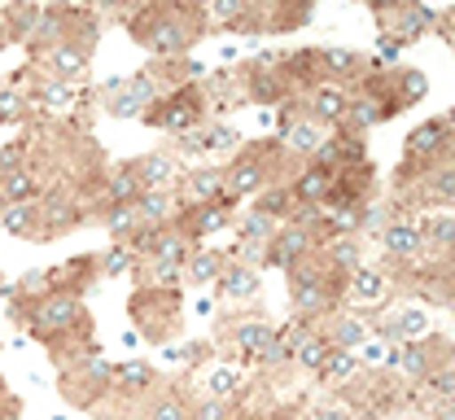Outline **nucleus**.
<instances>
[{"label":"nucleus","mask_w":455,"mask_h":420,"mask_svg":"<svg viewBox=\"0 0 455 420\" xmlns=\"http://www.w3.org/2000/svg\"><path fill=\"white\" fill-rule=\"evenodd\" d=\"M284 145L289 149H298V154H315L320 149V127L315 123H293V119H284Z\"/></svg>","instance_id":"a878e982"},{"label":"nucleus","mask_w":455,"mask_h":420,"mask_svg":"<svg viewBox=\"0 0 455 420\" xmlns=\"http://www.w3.org/2000/svg\"><path fill=\"white\" fill-rule=\"evenodd\" d=\"M149 106H158V83L154 75H132L110 83V115L118 119H140Z\"/></svg>","instance_id":"423d86ee"},{"label":"nucleus","mask_w":455,"mask_h":420,"mask_svg":"<svg viewBox=\"0 0 455 420\" xmlns=\"http://www.w3.org/2000/svg\"><path fill=\"white\" fill-rule=\"evenodd\" d=\"M236 233H241V241H267L276 237V219H267V215H259V210H250V215H241L236 219Z\"/></svg>","instance_id":"c85d7f7f"},{"label":"nucleus","mask_w":455,"mask_h":420,"mask_svg":"<svg viewBox=\"0 0 455 420\" xmlns=\"http://www.w3.org/2000/svg\"><path fill=\"white\" fill-rule=\"evenodd\" d=\"M132 210H136L140 228H167V224H175V202H171V193H140V197L132 202Z\"/></svg>","instance_id":"f3484780"},{"label":"nucleus","mask_w":455,"mask_h":420,"mask_svg":"<svg viewBox=\"0 0 455 420\" xmlns=\"http://www.w3.org/2000/svg\"><path fill=\"white\" fill-rule=\"evenodd\" d=\"M36 219H40V210L31 202H4V210H0V228H9L18 237H31L36 233Z\"/></svg>","instance_id":"5701e85b"},{"label":"nucleus","mask_w":455,"mask_h":420,"mask_svg":"<svg viewBox=\"0 0 455 420\" xmlns=\"http://www.w3.org/2000/svg\"><path fill=\"white\" fill-rule=\"evenodd\" d=\"M298 202H320V197H333V176L324 167H311L307 176H298V184L289 188Z\"/></svg>","instance_id":"b1692460"},{"label":"nucleus","mask_w":455,"mask_h":420,"mask_svg":"<svg viewBox=\"0 0 455 420\" xmlns=\"http://www.w3.org/2000/svg\"><path fill=\"white\" fill-rule=\"evenodd\" d=\"M311 420H346V408H315Z\"/></svg>","instance_id":"603ef678"},{"label":"nucleus","mask_w":455,"mask_h":420,"mask_svg":"<svg viewBox=\"0 0 455 420\" xmlns=\"http://www.w3.org/2000/svg\"><path fill=\"white\" fill-rule=\"evenodd\" d=\"M346 106H350V101H346L341 88H329V83H324V88L315 92V119H346Z\"/></svg>","instance_id":"2f4dec72"},{"label":"nucleus","mask_w":455,"mask_h":420,"mask_svg":"<svg viewBox=\"0 0 455 420\" xmlns=\"http://www.w3.org/2000/svg\"><path fill=\"white\" fill-rule=\"evenodd\" d=\"M224 263H228V254L211 250V245H193V250H188V258H184V281H188L193 289H206V285H215V281H220Z\"/></svg>","instance_id":"4468645a"},{"label":"nucleus","mask_w":455,"mask_h":420,"mask_svg":"<svg viewBox=\"0 0 455 420\" xmlns=\"http://www.w3.org/2000/svg\"><path fill=\"white\" fill-rule=\"evenodd\" d=\"M346 289H350V298H355V302H368V306H377V302H386V294H390V281H386L377 267H355Z\"/></svg>","instance_id":"6ab92c4d"},{"label":"nucleus","mask_w":455,"mask_h":420,"mask_svg":"<svg viewBox=\"0 0 455 420\" xmlns=\"http://www.w3.org/2000/svg\"><path fill=\"white\" fill-rule=\"evenodd\" d=\"M22 101L13 97V92H0V119H13V110H18Z\"/></svg>","instance_id":"3c124183"},{"label":"nucleus","mask_w":455,"mask_h":420,"mask_svg":"<svg viewBox=\"0 0 455 420\" xmlns=\"http://www.w3.org/2000/svg\"><path fill=\"white\" fill-rule=\"evenodd\" d=\"M215 285H220V298H224V302H250L254 294H259V285H263V272H259V267H245V263H232V258H228Z\"/></svg>","instance_id":"9b49d317"},{"label":"nucleus","mask_w":455,"mask_h":420,"mask_svg":"<svg viewBox=\"0 0 455 420\" xmlns=\"http://www.w3.org/2000/svg\"><path fill=\"white\" fill-rule=\"evenodd\" d=\"M355 372H359L355 351H329V360H324V368H320V376H324V381H333V385L355 381Z\"/></svg>","instance_id":"bb28decb"},{"label":"nucleus","mask_w":455,"mask_h":420,"mask_svg":"<svg viewBox=\"0 0 455 420\" xmlns=\"http://www.w3.org/2000/svg\"><path fill=\"white\" fill-rule=\"evenodd\" d=\"M132 315H136V333L149 342H167L180 320V294L175 289H140L132 298Z\"/></svg>","instance_id":"7ed1b4c3"},{"label":"nucleus","mask_w":455,"mask_h":420,"mask_svg":"<svg viewBox=\"0 0 455 420\" xmlns=\"http://www.w3.org/2000/svg\"><path fill=\"white\" fill-rule=\"evenodd\" d=\"M346 115L359 123V127H372V123L386 119V110H381V101H350L346 106Z\"/></svg>","instance_id":"37998d69"},{"label":"nucleus","mask_w":455,"mask_h":420,"mask_svg":"<svg viewBox=\"0 0 455 420\" xmlns=\"http://www.w3.org/2000/svg\"><path fill=\"white\" fill-rule=\"evenodd\" d=\"M403 4H407V0H372L377 13H390V9H403Z\"/></svg>","instance_id":"864d4df0"},{"label":"nucleus","mask_w":455,"mask_h":420,"mask_svg":"<svg viewBox=\"0 0 455 420\" xmlns=\"http://www.w3.org/2000/svg\"><path fill=\"white\" fill-rule=\"evenodd\" d=\"M149 420H188V403H184L175 390H163V394H154V403H149Z\"/></svg>","instance_id":"c756f323"},{"label":"nucleus","mask_w":455,"mask_h":420,"mask_svg":"<svg viewBox=\"0 0 455 420\" xmlns=\"http://www.w3.org/2000/svg\"><path fill=\"white\" fill-rule=\"evenodd\" d=\"M40 101H44V106H53V110H66V106H70V83L49 79V83L40 88Z\"/></svg>","instance_id":"a18cd8bd"},{"label":"nucleus","mask_w":455,"mask_h":420,"mask_svg":"<svg viewBox=\"0 0 455 420\" xmlns=\"http://www.w3.org/2000/svg\"><path fill=\"white\" fill-rule=\"evenodd\" d=\"M443 145H447V123H425V127H416V131H411L407 154L425 158V154H438Z\"/></svg>","instance_id":"393cba45"},{"label":"nucleus","mask_w":455,"mask_h":420,"mask_svg":"<svg viewBox=\"0 0 455 420\" xmlns=\"http://www.w3.org/2000/svg\"><path fill=\"white\" fill-rule=\"evenodd\" d=\"M236 385H241V376H236L232 368H215V372L206 376V394H211V399H232Z\"/></svg>","instance_id":"ea45409f"},{"label":"nucleus","mask_w":455,"mask_h":420,"mask_svg":"<svg viewBox=\"0 0 455 420\" xmlns=\"http://www.w3.org/2000/svg\"><path fill=\"white\" fill-rule=\"evenodd\" d=\"M267 188V171H263V162L259 158H241V162H232L224 171V197H250V193H263Z\"/></svg>","instance_id":"2eb2a0df"},{"label":"nucleus","mask_w":455,"mask_h":420,"mask_svg":"<svg viewBox=\"0 0 455 420\" xmlns=\"http://www.w3.org/2000/svg\"><path fill=\"white\" fill-rule=\"evenodd\" d=\"M106 197L118 202V206H132V202L140 197V184H136V176H132L127 167H118V171L106 176Z\"/></svg>","instance_id":"cd10ccee"},{"label":"nucleus","mask_w":455,"mask_h":420,"mask_svg":"<svg viewBox=\"0 0 455 420\" xmlns=\"http://www.w3.org/2000/svg\"><path fill=\"white\" fill-rule=\"evenodd\" d=\"M429 385H434L438 403H451V399H455V368H443V372H434V376H429Z\"/></svg>","instance_id":"49530a36"},{"label":"nucleus","mask_w":455,"mask_h":420,"mask_svg":"<svg viewBox=\"0 0 455 420\" xmlns=\"http://www.w3.org/2000/svg\"><path fill=\"white\" fill-rule=\"evenodd\" d=\"M289 294H293V302H298V311L315 315V311L329 306V276L302 258V263L289 267Z\"/></svg>","instance_id":"6e6552de"},{"label":"nucleus","mask_w":455,"mask_h":420,"mask_svg":"<svg viewBox=\"0 0 455 420\" xmlns=\"http://www.w3.org/2000/svg\"><path fill=\"white\" fill-rule=\"evenodd\" d=\"M324 61H329V66H341V70H350V66H355V53H346V49H329Z\"/></svg>","instance_id":"8fccbe9b"},{"label":"nucleus","mask_w":455,"mask_h":420,"mask_svg":"<svg viewBox=\"0 0 455 420\" xmlns=\"http://www.w3.org/2000/svg\"><path fill=\"white\" fill-rule=\"evenodd\" d=\"M31 329L44 342H57L66 333H79L84 329V302L75 298V294L49 289L40 302H31Z\"/></svg>","instance_id":"f03ea898"},{"label":"nucleus","mask_w":455,"mask_h":420,"mask_svg":"<svg viewBox=\"0 0 455 420\" xmlns=\"http://www.w3.org/2000/svg\"><path fill=\"white\" fill-rule=\"evenodd\" d=\"M333 263L346 267V272H355V267H359V245H355L350 237H338L333 241Z\"/></svg>","instance_id":"c03bdc74"},{"label":"nucleus","mask_w":455,"mask_h":420,"mask_svg":"<svg viewBox=\"0 0 455 420\" xmlns=\"http://www.w3.org/2000/svg\"><path fill=\"white\" fill-rule=\"evenodd\" d=\"M420 237L434 241V245H455V219H451V215H438V219H429V224L420 228Z\"/></svg>","instance_id":"a19ab883"},{"label":"nucleus","mask_w":455,"mask_h":420,"mask_svg":"<svg viewBox=\"0 0 455 420\" xmlns=\"http://www.w3.org/2000/svg\"><path fill=\"white\" fill-rule=\"evenodd\" d=\"M188 4H202V0H188Z\"/></svg>","instance_id":"5fc2aeb1"},{"label":"nucleus","mask_w":455,"mask_h":420,"mask_svg":"<svg viewBox=\"0 0 455 420\" xmlns=\"http://www.w3.org/2000/svg\"><path fill=\"white\" fill-rule=\"evenodd\" d=\"M61 390H66L70 403H79V408H97V403L114 390V363H106L101 355H84L79 368L66 372Z\"/></svg>","instance_id":"20e7f679"},{"label":"nucleus","mask_w":455,"mask_h":420,"mask_svg":"<svg viewBox=\"0 0 455 420\" xmlns=\"http://www.w3.org/2000/svg\"><path fill=\"white\" fill-rule=\"evenodd\" d=\"M44 66H49V79L75 83L88 70V53H79L75 44H53V49H44Z\"/></svg>","instance_id":"dca6fc26"},{"label":"nucleus","mask_w":455,"mask_h":420,"mask_svg":"<svg viewBox=\"0 0 455 420\" xmlns=\"http://www.w3.org/2000/svg\"><path fill=\"white\" fill-rule=\"evenodd\" d=\"M381 241H386V254H390V258H416L420 245H425L420 224H386Z\"/></svg>","instance_id":"412c9836"},{"label":"nucleus","mask_w":455,"mask_h":420,"mask_svg":"<svg viewBox=\"0 0 455 420\" xmlns=\"http://www.w3.org/2000/svg\"><path fill=\"white\" fill-rule=\"evenodd\" d=\"M188 420H236V412H232V399H197L193 408H188Z\"/></svg>","instance_id":"473e14b6"},{"label":"nucleus","mask_w":455,"mask_h":420,"mask_svg":"<svg viewBox=\"0 0 455 420\" xmlns=\"http://www.w3.org/2000/svg\"><path fill=\"white\" fill-rule=\"evenodd\" d=\"M429 27H434V13H429L425 4L407 0V4H403V9L395 13V22H390V36H395L398 44H403V40H420Z\"/></svg>","instance_id":"a211bd4d"},{"label":"nucleus","mask_w":455,"mask_h":420,"mask_svg":"<svg viewBox=\"0 0 455 420\" xmlns=\"http://www.w3.org/2000/svg\"><path fill=\"white\" fill-rule=\"evenodd\" d=\"M0 193H4V202H31V193H36V180H31L27 171H4V180H0Z\"/></svg>","instance_id":"e433bc0d"},{"label":"nucleus","mask_w":455,"mask_h":420,"mask_svg":"<svg viewBox=\"0 0 455 420\" xmlns=\"http://www.w3.org/2000/svg\"><path fill=\"white\" fill-rule=\"evenodd\" d=\"M386 355H390V351H386L381 342H363V346L355 351V360H368V363H386Z\"/></svg>","instance_id":"09e8293b"},{"label":"nucleus","mask_w":455,"mask_h":420,"mask_svg":"<svg viewBox=\"0 0 455 420\" xmlns=\"http://www.w3.org/2000/svg\"><path fill=\"white\" fill-rule=\"evenodd\" d=\"M127 171L136 176L140 193H167L171 184H175V176H180V167H175L171 154H145V158L127 162Z\"/></svg>","instance_id":"9d476101"},{"label":"nucleus","mask_w":455,"mask_h":420,"mask_svg":"<svg viewBox=\"0 0 455 420\" xmlns=\"http://www.w3.org/2000/svg\"><path fill=\"white\" fill-rule=\"evenodd\" d=\"M329 351H333V346H329L324 337H311V333H307V337L298 342L293 360L302 363V368H311V372H320V368H324V360H329Z\"/></svg>","instance_id":"7c9ffc66"},{"label":"nucleus","mask_w":455,"mask_h":420,"mask_svg":"<svg viewBox=\"0 0 455 420\" xmlns=\"http://www.w3.org/2000/svg\"><path fill=\"white\" fill-rule=\"evenodd\" d=\"M197 18H202V9L188 13L184 4H149L145 18L132 22V31H136V40L149 44L158 58H175V53H184L188 44L202 40V36H197Z\"/></svg>","instance_id":"f257e3e1"},{"label":"nucleus","mask_w":455,"mask_h":420,"mask_svg":"<svg viewBox=\"0 0 455 420\" xmlns=\"http://www.w3.org/2000/svg\"><path fill=\"white\" fill-rule=\"evenodd\" d=\"M158 372L149 368L145 360H127V363H118L114 368V394H123V399H154L158 394Z\"/></svg>","instance_id":"1a4fd4ad"},{"label":"nucleus","mask_w":455,"mask_h":420,"mask_svg":"<svg viewBox=\"0 0 455 420\" xmlns=\"http://www.w3.org/2000/svg\"><path fill=\"white\" fill-rule=\"evenodd\" d=\"M429 193L443 197V202H455V167H434L429 171Z\"/></svg>","instance_id":"79ce46f5"},{"label":"nucleus","mask_w":455,"mask_h":420,"mask_svg":"<svg viewBox=\"0 0 455 420\" xmlns=\"http://www.w3.org/2000/svg\"><path fill=\"white\" fill-rule=\"evenodd\" d=\"M425 88H429V83H425L420 70H403V106H407V101H420Z\"/></svg>","instance_id":"de8ad7c7"},{"label":"nucleus","mask_w":455,"mask_h":420,"mask_svg":"<svg viewBox=\"0 0 455 420\" xmlns=\"http://www.w3.org/2000/svg\"><path fill=\"white\" fill-rule=\"evenodd\" d=\"M232 224V197H215V202H202V206H188L175 215V228L188 241H206L215 233H224Z\"/></svg>","instance_id":"39448f33"},{"label":"nucleus","mask_w":455,"mask_h":420,"mask_svg":"<svg viewBox=\"0 0 455 420\" xmlns=\"http://www.w3.org/2000/svg\"><path fill=\"white\" fill-rule=\"evenodd\" d=\"M289 202H293V193L289 188H263L259 193V215H267V219H284L289 215Z\"/></svg>","instance_id":"f704fd0d"},{"label":"nucleus","mask_w":455,"mask_h":420,"mask_svg":"<svg viewBox=\"0 0 455 420\" xmlns=\"http://www.w3.org/2000/svg\"><path fill=\"white\" fill-rule=\"evenodd\" d=\"M184 197H188V206H202V202L224 197V171H215V167L193 171V176H188V184H184Z\"/></svg>","instance_id":"4be33fe9"},{"label":"nucleus","mask_w":455,"mask_h":420,"mask_svg":"<svg viewBox=\"0 0 455 420\" xmlns=\"http://www.w3.org/2000/svg\"><path fill=\"white\" fill-rule=\"evenodd\" d=\"M236 140H241V131H236V127H211V131H202V136H197L202 154H228V149H236Z\"/></svg>","instance_id":"72a5a7b5"},{"label":"nucleus","mask_w":455,"mask_h":420,"mask_svg":"<svg viewBox=\"0 0 455 420\" xmlns=\"http://www.w3.org/2000/svg\"><path fill=\"white\" fill-rule=\"evenodd\" d=\"M245 13H250V0H211V18L220 27H236Z\"/></svg>","instance_id":"58836bf2"},{"label":"nucleus","mask_w":455,"mask_h":420,"mask_svg":"<svg viewBox=\"0 0 455 420\" xmlns=\"http://www.w3.org/2000/svg\"><path fill=\"white\" fill-rule=\"evenodd\" d=\"M132 267H136V254H132L127 245H114L110 254L101 258V276H106V281H118V276L132 272Z\"/></svg>","instance_id":"4c0bfd02"},{"label":"nucleus","mask_w":455,"mask_h":420,"mask_svg":"<svg viewBox=\"0 0 455 420\" xmlns=\"http://www.w3.org/2000/svg\"><path fill=\"white\" fill-rule=\"evenodd\" d=\"M272 324L263 320V315H250V320H236L232 324V333H228V342H232V360L236 355H250V360H259V351L272 342Z\"/></svg>","instance_id":"ddd939ff"},{"label":"nucleus","mask_w":455,"mask_h":420,"mask_svg":"<svg viewBox=\"0 0 455 420\" xmlns=\"http://www.w3.org/2000/svg\"><path fill=\"white\" fill-rule=\"evenodd\" d=\"M307 250H311V228H298V224H289L281 228L276 237L267 241V263H276V267H293V263H302L307 258Z\"/></svg>","instance_id":"f8f14e48"},{"label":"nucleus","mask_w":455,"mask_h":420,"mask_svg":"<svg viewBox=\"0 0 455 420\" xmlns=\"http://www.w3.org/2000/svg\"><path fill=\"white\" fill-rule=\"evenodd\" d=\"M324 342H329L333 351H359V346L368 342V324H363L359 315H333Z\"/></svg>","instance_id":"aec40b11"},{"label":"nucleus","mask_w":455,"mask_h":420,"mask_svg":"<svg viewBox=\"0 0 455 420\" xmlns=\"http://www.w3.org/2000/svg\"><path fill=\"white\" fill-rule=\"evenodd\" d=\"M451 127H455V115H451Z\"/></svg>","instance_id":"6e6d98bb"},{"label":"nucleus","mask_w":455,"mask_h":420,"mask_svg":"<svg viewBox=\"0 0 455 420\" xmlns=\"http://www.w3.org/2000/svg\"><path fill=\"white\" fill-rule=\"evenodd\" d=\"M106 228H110L114 237H132L136 228H140V219H136V210L132 206H118V202H110V210H106Z\"/></svg>","instance_id":"c9c22d12"},{"label":"nucleus","mask_w":455,"mask_h":420,"mask_svg":"<svg viewBox=\"0 0 455 420\" xmlns=\"http://www.w3.org/2000/svg\"><path fill=\"white\" fill-rule=\"evenodd\" d=\"M145 123H158V127H171V131H193V123L202 119V97H197V88H180L175 97H158V110H145L140 115Z\"/></svg>","instance_id":"0eeeda50"}]
</instances>
